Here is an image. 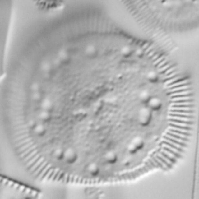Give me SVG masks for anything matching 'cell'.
Here are the masks:
<instances>
[{
    "label": "cell",
    "mask_w": 199,
    "mask_h": 199,
    "mask_svg": "<svg viewBox=\"0 0 199 199\" xmlns=\"http://www.w3.org/2000/svg\"><path fill=\"white\" fill-rule=\"evenodd\" d=\"M158 156L152 157L147 160L143 166L133 171L116 176V181L133 180L154 169L163 168V163Z\"/></svg>",
    "instance_id": "1"
},
{
    "label": "cell",
    "mask_w": 199,
    "mask_h": 199,
    "mask_svg": "<svg viewBox=\"0 0 199 199\" xmlns=\"http://www.w3.org/2000/svg\"><path fill=\"white\" fill-rule=\"evenodd\" d=\"M152 111L147 106L141 108L139 110L137 115V120L140 124L145 126L151 122L152 117Z\"/></svg>",
    "instance_id": "2"
},
{
    "label": "cell",
    "mask_w": 199,
    "mask_h": 199,
    "mask_svg": "<svg viewBox=\"0 0 199 199\" xmlns=\"http://www.w3.org/2000/svg\"><path fill=\"white\" fill-rule=\"evenodd\" d=\"M35 3L38 7L44 10L58 9L62 7L63 5V2L59 1H37Z\"/></svg>",
    "instance_id": "3"
},
{
    "label": "cell",
    "mask_w": 199,
    "mask_h": 199,
    "mask_svg": "<svg viewBox=\"0 0 199 199\" xmlns=\"http://www.w3.org/2000/svg\"><path fill=\"white\" fill-rule=\"evenodd\" d=\"M77 159V154L73 149L69 147L64 150L63 160L66 163L72 164L76 162Z\"/></svg>",
    "instance_id": "4"
},
{
    "label": "cell",
    "mask_w": 199,
    "mask_h": 199,
    "mask_svg": "<svg viewBox=\"0 0 199 199\" xmlns=\"http://www.w3.org/2000/svg\"><path fill=\"white\" fill-rule=\"evenodd\" d=\"M146 105V106L152 111H157L161 108L162 102L159 98L151 96Z\"/></svg>",
    "instance_id": "5"
},
{
    "label": "cell",
    "mask_w": 199,
    "mask_h": 199,
    "mask_svg": "<svg viewBox=\"0 0 199 199\" xmlns=\"http://www.w3.org/2000/svg\"><path fill=\"white\" fill-rule=\"evenodd\" d=\"M31 129L33 134L37 137H43L46 133V128L42 122H36Z\"/></svg>",
    "instance_id": "6"
},
{
    "label": "cell",
    "mask_w": 199,
    "mask_h": 199,
    "mask_svg": "<svg viewBox=\"0 0 199 199\" xmlns=\"http://www.w3.org/2000/svg\"><path fill=\"white\" fill-rule=\"evenodd\" d=\"M64 150L61 148L54 149L51 153L52 156L55 160L60 161L63 160Z\"/></svg>",
    "instance_id": "7"
},
{
    "label": "cell",
    "mask_w": 199,
    "mask_h": 199,
    "mask_svg": "<svg viewBox=\"0 0 199 199\" xmlns=\"http://www.w3.org/2000/svg\"><path fill=\"white\" fill-rule=\"evenodd\" d=\"M151 96L149 91L144 90L141 91L140 93L139 99L141 103L146 104Z\"/></svg>",
    "instance_id": "8"
},
{
    "label": "cell",
    "mask_w": 199,
    "mask_h": 199,
    "mask_svg": "<svg viewBox=\"0 0 199 199\" xmlns=\"http://www.w3.org/2000/svg\"><path fill=\"white\" fill-rule=\"evenodd\" d=\"M146 78L149 81L152 82H155L157 81L158 76L155 72L150 71L147 74Z\"/></svg>",
    "instance_id": "9"
},
{
    "label": "cell",
    "mask_w": 199,
    "mask_h": 199,
    "mask_svg": "<svg viewBox=\"0 0 199 199\" xmlns=\"http://www.w3.org/2000/svg\"><path fill=\"white\" fill-rule=\"evenodd\" d=\"M37 117L39 120L41 122L46 121L49 119V115L47 112L42 111L38 114Z\"/></svg>",
    "instance_id": "10"
},
{
    "label": "cell",
    "mask_w": 199,
    "mask_h": 199,
    "mask_svg": "<svg viewBox=\"0 0 199 199\" xmlns=\"http://www.w3.org/2000/svg\"><path fill=\"white\" fill-rule=\"evenodd\" d=\"M87 169L90 173L94 174L96 172L97 173V168L95 165L92 164L88 166Z\"/></svg>",
    "instance_id": "11"
}]
</instances>
